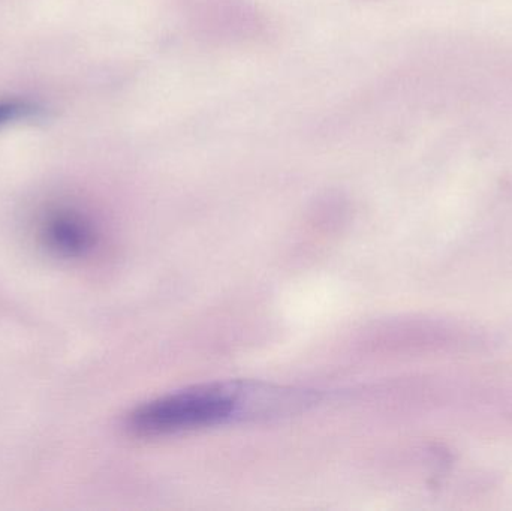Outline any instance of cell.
Here are the masks:
<instances>
[{
    "label": "cell",
    "instance_id": "cell-3",
    "mask_svg": "<svg viewBox=\"0 0 512 511\" xmlns=\"http://www.w3.org/2000/svg\"><path fill=\"white\" fill-rule=\"evenodd\" d=\"M38 107L26 99H2L0 101V126L15 120L27 119L38 113Z\"/></svg>",
    "mask_w": 512,
    "mask_h": 511
},
{
    "label": "cell",
    "instance_id": "cell-1",
    "mask_svg": "<svg viewBox=\"0 0 512 511\" xmlns=\"http://www.w3.org/2000/svg\"><path fill=\"white\" fill-rule=\"evenodd\" d=\"M312 402L313 393L270 384H209L171 393L135 408L126 426L141 437H158L236 420L282 416Z\"/></svg>",
    "mask_w": 512,
    "mask_h": 511
},
{
    "label": "cell",
    "instance_id": "cell-2",
    "mask_svg": "<svg viewBox=\"0 0 512 511\" xmlns=\"http://www.w3.org/2000/svg\"><path fill=\"white\" fill-rule=\"evenodd\" d=\"M35 239L50 257L83 260L98 245V230L92 219L71 206H53L39 215Z\"/></svg>",
    "mask_w": 512,
    "mask_h": 511
}]
</instances>
